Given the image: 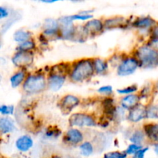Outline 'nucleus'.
<instances>
[{"label":"nucleus","instance_id":"obj_1","mask_svg":"<svg viewBox=\"0 0 158 158\" xmlns=\"http://www.w3.org/2000/svg\"><path fill=\"white\" fill-rule=\"evenodd\" d=\"M71 63H60L51 66L46 77L47 88L56 92L63 86L70 70Z\"/></svg>","mask_w":158,"mask_h":158},{"label":"nucleus","instance_id":"obj_2","mask_svg":"<svg viewBox=\"0 0 158 158\" xmlns=\"http://www.w3.org/2000/svg\"><path fill=\"white\" fill-rule=\"evenodd\" d=\"M94 75L92 59L83 58L71 63L68 77L73 83H82Z\"/></svg>","mask_w":158,"mask_h":158},{"label":"nucleus","instance_id":"obj_3","mask_svg":"<svg viewBox=\"0 0 158 158\" xmlns=\"http://www.w3.org/2000/svg\"><path fill=\"white\" fill-rule=\"evenodd\" d=\"M133 56L138 61L139 67L143 69H154L158 65L157 49L146 44L139 46L134 50Z\"/></svg>","mask_w":158,"mask_h":158},{"label":"nucleus","instance_id":"obj_4","mask_svg":"<svg viewBox=\"0 0 158 158\" xmlns=\"http://www.w3.org/2000/svg\"><path fill=\"white\" fill-rule=\"evenodd\" d=\"M22 88L23 92L28 95H35L44 92L47 88L46 73L35 72L27 74Z\"/></svg>","mask_w":158,"mask_h":158},{"label":"nucleus","instance_id":"obj_5","mask_svg":"<svg viewBox=\"0 0 158 158\" xmlns=\"http://www.w3.org/2000/svg\"><path fill=\"white\" fill-rule=\"evenodd\" d=\"M69 123L71 127H94L98 125L95 117L87 113L78 112L70 115Z\"/></svg>","mask_w":158,"mask_h":158},{"label":"nucleus","instance_id":"obj_6","mask_svg":"<svg viewBox=\"0 0 158 158\" xmlns=\"http://www.w3.org/2000/svg\"><path fill=\"white\" fill-rule=\"evenodd\" d=\"M138 68L137 59L133 56H127L117 66V73L120 77H127L134 74Z\"/></svg>","mask_w":158,"mask_h":158},{"label":"nucleus","instance_id":"obj_7","mask_svg":"<svg viewBox=\"0 0 158 158\" xmlns=\"http://www.w3.org/2000/svg\"><path fill=\"white\" fill-rule=\"evenodd\" d=\"M35 60L33 52L16 51L12 57V63L19 69H26L32 66Z\"/></svg>","mask_w":158,"mask_h":158},{"label":"nucleus","instance_id":"obj_8","mask_svg":"<svg viewBox=\"0 0 158 158\" xmlns=\"http://www.w3.org/2000/svg\"><path fill=\"white\" fill-rule=\"evenodd\" d=\"M83 32L86 36H96L104 31L103 21L100 19H91L83 26Z\"/></svg>","mask_w":158,"mask_h":158},{"label":"nucleus","instance_id":"obj_9","mask_svg":"<svg viewBox=\"0 0 158 158\" xmlns=\"http://www.w3.org/2000/svg\"><path fill=\"white\" fill-rule=\"evenodd\" d=\"M63 140L69 146H79L84 141V134L79 128L70 127L63 135Z\"/></svg>","mask_w":158,"mask_h":158},{"label":"nucleus","instance_id":"obj_10","mask_svg":"<svg viewBox=\"0 0 158 158\" xmlns=\"http://www.w3.org/2000/svg\"><path fill=\"white\" fill-rule=\"evenodd\" d=\"M80 98L73 94L63 96L59 102V107L63 113L68 114L72 112L76 107L80 106Z\"/></svg>","mask_w":158,"mask_h":158},{"label":"nucleus","instance_id":"obj_11","mask_svg":"<svg viewBox=\"0 0 158 158\" xmlns=\"http://www.w3.org/2000/svg\"><path fill=\"white\" fill-rule=\"evenodd\" d=\"M60 33V24L55 19H46L43 25V35L49 40L50 38H57Z\"/></svg>","mask_w":158,"mask_h":158},{"label":"nucleus","instance_id":"obj_12","mask_svg":"<svg viewBox=\"0 0 158 158\" xmlns=\"http://www.w3.org/2000/svg\"><path fill=\"white\" fill-rule=\"evenodd\" d=\"M130 25L139 30L150 31L157 25V21L151 16H141L136 18Z\"/></svg>","mask_w":158,"mask_h":158},{"label":"nucleus","instance_id":"obj_13","mask_svg":"<svg viewBox=\"0 0 158 158\" xmlns=\"http://www.w3.org/2000/svg\"><path fill=\"white\" fill-rule=\"evenodd\" d=\"M128 121L133 123H137L146 119V106L140 104L128 111L127 115Z\"/></svg>","mask_w":158,"mask_h":158},{"label":"nucleus","instance_id":"obj_14","mask_svg":"<svg viewBox=\"0 0 158 158\" xmlns=\"http://www.w3.org/2000/svg\"><path fill=\"white\" fill-rule=\"evenodd\" d=\"M34 140L29 134L21 135L16 139L15 142V148L20 152H27L33 147Z\"/></svg>","mask_w":158,"mask_h":158},{"label":"nucleus","instance_id":"obj_15","mask_svg":"<svg viewBox=\"0 0 158 158\" xmlns=\"http://www.w3.org/2000/svg\"><path fill=\"white\" fill-rule=\"evenodd\" d=\"M141 99L137 94H130V95L124 96L120 100V106L124 110H128L133 109L135 106H138L140 103Z\"/></svg>","mask_w":158,"mask_h":158},{"label":"nucleus","instance_id":"obj_16","mask_svg":"<svg viewBox=\"0 0 158 158\" xmlns=\"http://www.w3.org/2000/svg\"><path fill=\"white\" fill-rule=\"evenodd\" d=\"M128 25V20L123 16H114L107 18L103 21L105 29H114L122 28Z\"/></svg>","mask_w":158,"mask_h":158},{"label":"nucleus","instance_id":"obj_17","mask_svg":"<svg viewBox=\"0 0 158 158\" xmlns=\"http://www.w3.org/2000/svg\"><path fill=\"white\" fill-rule=\"evenodd\" d=\"M143 131L146 139L154 143H157L158 138V124L155 122H150L143 126Z\"/></svg>","mask_w":158,"mask_h":158},{"label":"nucleus","instance_id":"obj_18","mask_svg":"<svg viewBox=\"0 0 158 158\" xmlns=\"http://www.w3.org/2000/svg\"><path fill=\"white\" fill-rule=\"evenodd\" d=\"M15 123L11 117H0V134H2V135L9 134L15 131Z\"/></svg>","mask_w":158,"mask_h":158},{"label":"nucleus","instance_id":"obj_19","mask_svg":"<svg viewBox=\"0 0 158 158\" xmlns=\"http://www.w3.org/2000/svg\"><path fill=\"white\" fill-rule=\"evenodd\" d=\"M27 77L26 69H19L15 71L9 78V82L12 88H17L23 85Z\"/></svg>","mask_w":158,"mask_h":158},{"label":"nucleus","instance_id":"obj_20","mask_svg":"<svg viewBox=\"0 0 158 158\" xmlns=\"http://www.w3.org/2000/svg\"><path fill=\"white\" fill-rule=\"evenodd\" d=\"M93 66H94V73L98 75H103L109 69V63L107 60L102 58L92 59Z\"/></svg>","mask_w":158,"mask_h":158},{"label":"nucleus","instance_id":"obj_21","mask_svg":"<svg viewBox=\"0 0 158 158\" xmlns=\"http://www.w3.org/2000/svg\"><path fill=\"white\" fill-rule=\"evenodd\" d=\"M37 48L36 42L35 41L33 38L31 40H26L23 43H19L15 48V50L19 51V52H33Z\"/></svg>","mask_w":158,"mask_h":158},{"label":"nucleus","instance_id":"obj_22","mask_svg":"<svg viewBox=\"0 0 158 158\" xmlns=\"http://www.w3.org/2000/svg\"><path fill=\"white\" fill-rule=\"evenodd\" d=\"M129 140L131 143L137 145H142L146 140V137L144 135L143 130L142 129H136L132 132V134L130 135Z\"/></svg>","mask_w":158,"mask_h":158},{"label":"nucleus","instance_id":"obj_23","mask_svg":"<svg viewBox=\"0 0 158 158\" xmlns=\"http://www.w3.org/2000/svg\"><path fill=\"white\" fill-rule=\"evenodd\" d=\"M32 39V33L26 29H18L13 34V40L18 44Z\"/></svg>","mask_w":158,"mask_h":158},{"label":"nucleus","instance_id":"obj_24","mask_svg":"<svg viewBox=\"0 0 158 158\" xmlns=\"http://www.w3.org/2000/svg\"><path fill=\"white\" fill-rule=\"evenodd\" d=\"M80 153L83 157H90L94 153V147L90 141H83L79 145Z\"/></svg>","mask_w":158,"mask_h":158},{"label":"nucleus","instance_id":"obj_25","mask_svg":"<svg viewBox=\"0 0 158 158\" xmlns=\"http://www.w3.org/2000/svg\"><path fill=\"white\" fill-rule=\"evenodd\" d=\"M91 13H92L91 10L80 11L77 13L69 15V16L71 21L73 22V23L75 21H88V20L93 19V15Z\"/></svg>","mask_w":158,"mask_h":158},{"label":"nucleus","instance_id":"obj_26","mask_svg":"<svg viewBox=\"0 0 158 158\" xmlns=\"http://www.w3.org/2000/svg\"><path fill=\"white\" fill-rule=\"evenodd\" d=\"M158 107L157 104L151 103L146 106V119L156 120L158 117Z\"/></svg>","mask_w":158,"mask_h":158},{"label":"nucleus","instance_id":"obj_27","mask_svg":"<svg viewBox=\"0 0 158 158\" xmlns=\"http://www.w3.org/2000/svg\"><path fill=\"white\" fill-rule=\"evenodd\" d=\"M139 90V87L137 85L133 84L130 85V86H125L123 88H120V89H117V94H120V95H130V94H137V91Z\"/></svg>","mask_w":158,"mask_h":158},{"label":"nucleus","instance_id":"obj_28","mask_svg":"<svg viewBox=\"0 0 158 158\" xmlns=\"http://www.w3.org/2000/svg\"><path fill=\"white\" fill-rule=\"evenodd\" d=\"M62 134V131L60 128L55 127H50L46 130L44 136L46 138L49 139H56L58 138Z\"/></svg>","mask_w":158,"mask_h":158},{"label":"nucleus","instance_id":"obj_29","mask_svg":"<svg viewBox=\"0 0 158 158\" xmlns=\"http://www.w3.org/2000/svg\"><path fill=\"white\" fill-rule=\"evenodd\" d=\"M15 108L13 105H0V114L3 117H9L15 114Z\"/></svg>","mask_w":158,"mask_h":158},{"label":"nucleus","instance_id":"obj_30","mask_svg":"<svg viewBox=\"0 0 158 158\" xmlns=\"http://www.w3.org/2000/svg\"><path fill=\"white\" fill-rule=\"evenodd\" d=\"M97 92L101 95L105 96V97H110L114 92V88L111 85H104L102 86L97 89Z\"/></svg>","mask_w":158,"mask_h":158},{"label":"nucleus","instance_id":"obj_31","mask_svg":"<svg viewBox=\"0 0 158 158\" xmlns=\"http://www.w3.org/2000/svg\"><path fill=\"white\" fill-rule=\"evenodd\" d=\"M143 146L142 145H137V144H134V143H131L127 146V148H126V150L124 151L125 154L127 155H134L135 153H137V151H140Z\"/></svg>","mask_w":158,"mask_h":158},{"label":"nucleus","instance_id":"obj_32","mask_svg":"<svg viewBox=\"0 0 158 158\" xmlns=\"http://www.w3.org/2000/svg\"><path fill=\"white\" fill-rule=\"evenodd\" d=\"M127 155L124 151H111L107 152L103 155V158H127Z\"/></svg>","mask_w":158,"mask_h":158},{"label":"nucleus","instance_id":"obj_33","mask_svg":"<svg viewBox=\"0 0 158 158\" xmlns=\"http://www.w3.org/2000/svg\"><path fill=\"white\" fill-rule=\"evenodd\" d=\"M153 89H151V86H144L142 87V89H140V92L138 93L139 96H140V99H145L148 98L149 97H151V93H152Z\"/></svg>","mask_w":158,"mask_h":158},{"label":"nucleus","instance_id":"obj_34","mask_svg":"<svg viewBox=\"0 0 158 158\" xmlns=\"http://www.w3.org/2000/svg\"><path fill=\"white\" fill-rule=\"evenodd\" d=\"M148 151H149V147H143L140 151L132 155V158H145V155Z\"/></svg>","mask_w":158,"mask_h":158},{"label":"nucleus","instance_id":"obj_35","mask_svg":"<svg viewBox=\"0 0 158 158\" xmlns=\"http://www.w3.org/2000/svg\"><path fill=\"white\" fill-rule=\"evenodd\" d=\"M9 15V10L6 6H0V19L7 18Z\"/></svg>","mask_w":158,"mask_h":158},{"label":"nucleus","instance_id":"obj_36","mask_svg":"<svg viewBox=\"0 0 158 158\" xmlns=\"http://www.w3.org/2000/svg\"><path fill=\"white\" fill-rule=\"evenodd\" d=\"M42 2H44V3H55L56 2V1H53V0H51V1H42Z\"/></svg>","mask_w":158,"mask_h":158},{"label":"nucleus","instance_id":"obj_37","mask_svg":"<svg viewBox=\"0 0 158 158\" xmlns=\"http://www.w3.org/2000/svg\"><path fill=\"white\" fill-rule=\"evenodd\" d=\"M50 158H63V157H60V156H59V155H52Z\"/></svg>","mask_w":158,"mask_h":158},{"label":"nucleus","instance_id":"obj_38","mask_svg":"<svg viewBox=\"0 0 158 158\" xmlns=\"http://www.w3.org/2000/svg\"><path fill=\"white\" fill-rule=\"evenodd\" d=\"M2 46V43H1V40H0V48H1Z\"/></svg>","mask_w":158,"mask_h":158}]
</instances>
